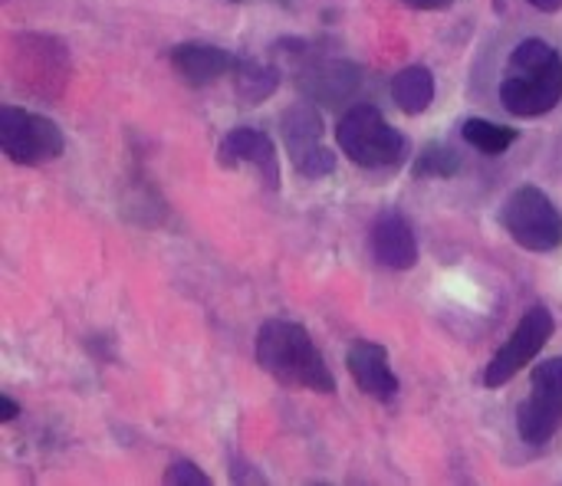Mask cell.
<instances>
[{"mask_svg": "<svg viewBox=\"0 0 562 486\" xmlns=\"http://www.w3.org/2000/svg\"><path fill=\"white\" fill-rule=\"evenodd\" d=\"M257 365L283 388L313 392V395H333L336 378L326 365V355L313 342V336L290 319H267L257 329L254 342Z\"/></svg>", "mask_w": 562, "mask_h": 486, "instance_id": "1", "label": "cell"}, {"mask_svg": "<svg viewBox=\"0 0 562 486\" xmlns=\"http://www.w3.org/2000/svg\"><path fill=\"white\" fill-rule=\"evenodd\" d=\"M562 102V56L560 49L540 36L514 46L504 79L501 105L517 118L550 115Z\"/></svg>", "mask_w": 562, "mask_h": 486, "instance_id": "2", "label": "cell"}, {"mask_svg": "<svg viewBox=\"0 0 562 486\" xmlns=\"http://www.w3.org/2000/svg\"><path fill=\"white\" fill-rule=\"evenodd\" d=\"M7 72L20 92L56 102L72 79V56L59 36L16 33L7 46Z\"/></svg>", "mask_w": 562, "mask_h": 486, "instance_id": "3", "label": "cell"}, {"mask_svg": "<svg viewBox=\"0 0 562 486\" xmlns=\"http://www.w3.org/2000/svg\"><path fill=\"white\" fill-rule=\"evenodd\" d=\"M336 142L352 165L369 171L398 168L408 155V138L372 102L346 109V115L336 125Z\"/></svg>", "mask_w": 562, "mask_h": 486, "instance_id": "4", "label": "cell"}, {"mask_svg": "<svg viewBox=\"0 0 562 486\" xmlns=\"http://www.w3.org/2000/svg\"><path fill=\"white\" fill-rule=\"evenodd\" d=\"M501 227L517 247L530 253H553L562 247L560 207L537 184H524L507 194L501 207Z\"/></svg>", "mask_w": 562, "mask_h": 486, "instance_id": "5", "label": "cell"}, {"mask_svg": "<svg viewBox=\"0 0 562 486\" xmlns=\"http://www.w3.org/2000/svg\"><path fill=\"white\" fill-rule=\"evenodd\" d=\"M0 148L7 161L20 168H43L66 151L63 128L23 105H3L0 109Z\"/></svg>", "mask_w": 562, "mask_h": 486, "instance_id": "6", "label": "cell"}, {"mask_svg": "<svg viewBox=\"0 0 562 486\" xmlns=\"http://www.w3.org/2000/svg\"><path fill=\"white\" fill-rule=\"evenodd\" d=\"M562 428V355L530 372V395L517 408V434L524 444L543 448Z\"/></svg>", "mask_w": 562, "mask_h": 486, "instance_id": "7", "label": "cell"}, {"mask_svg": "<svg viewBox=\"0 0 562 486\" xmlns=\"http://www.w3.org/2000/svg\"><path fill=\"white\" fill-rule=\"evenodd\" d=\"M557 332V319L547 306H533L524 313V319L514 326L510 339L497 349V355L491 359L487 372H484V385L487 388H504L510 385L527 365L537 362V355L547 349V342Z\"/></svg>", "mask_w": 562, "mask_h": 486, "instance_id": "8", "label": "cell"}, {"mask_svg": "<svg viewBox=\"0 0 562 486\" xmlns=\"http://www.w3.org/2000/svg\"><path fill=\"white\" fill-rule=\"evenodd\" d=\"M296 89L303 92L306 102H319V105H342L349 102L359 86H362V69L349 59H336V56H316L313 49L296 63L293 72Z\"/></svg>", "mask_w": 562, "mask_h": 486, "instance_id": "9", "label": "cell"}, {"mask_svg": "<svg viewBox=\"0 0 562 486\" xmlns=\"http://www.w3.org/2000/svg\"><path fill=\"white\" fill-rule=\"evenodd\" d=\"M217 161L221 168L227 171H237V168H254L257 178L277 191L280 188V155H277V145L267 132L260 128H250V125H240L234 132H227L217 145Z\"/></svg>", "mask_w": 562, "mask_h": 486, "instance_id": "10", "label": "cell"}, {"mask_svg": "<svg viewBox=\"0 0 562 486\" xmlns=\"http://www.w3.org/2000/svg\"><path fill=\"white\" fill-rule=\"evenodd\" d=\"M369 247H372L375 263L385 267V270L405 273V270H415L418 267V234L408 224V217L398 214V211H392V207L382 211L372 221Z\"/></svg>", "mask_w": 562, "mask_h": 486, "instance_id": "11", "label": "cell"}, {"mask_svg": "<svg viewBox=\"0 0 562 486\" xmlns=\"http://www.w3.org/2000/svg\"><path fill=\"white\" fill-rule=\"evenodd\" d=\"M346 369L356 382V388L382 405L395 402L398 398V378L389 365V349L382 342H369V339H359L352 342L349 355H346Z\"/></svg>", "mask_w": 562, "mask_h": 486, "instance_id": "12", "label": "cell"}, {"mask_svg": "<svg viewBox=\"0 0 562 486\" xmlns=\"http://www.w3.org/2000/svg\"><path fill=\"white\" fill-rule=\"evenodd\" d=\"M237 63L240 56L214 43H178L171 49V69L191 89H204V86L221 82L224 76H234Z\"/></svg>", "mask_w": 562, "mask_h": 486, "instance_id": "13", "label": "cell"}, {"mask_svg": "<svg viewBox=\"0 0 562 486\" xmlns=\"http://www.w3.org/2000/svg\"><path fill=\"white\" fill-rule=\"evenodd\" d=\"M280 135L286 145V158L296 168L300 161H306L310 155H316L323 145V115L313 109V102H296L283 112L280 118Z\"/></svg>", "mask_w": 562, "mask_h": 486, "instance_id": "14", "label": "cell"}, {"mask_svg": "<svg viewBox=\"0 0 562 486\" xmlns=\"http://www.w3.org/2000/svg\"><path fill=\"white\" fill-rule=\"evenodd\" d=\"M392 99L405 115H422L435 102V72L422 63L405 66L392 76Z\"/></svg>", "mask_w": 562, "mask_h": 486, "instance_id": "15", "label": "cell"}, {"mask_svg": "<svg viewBox=\"0 0 562 486\" xmlns=\"http://www.w3.org/2000/svg\"><path fill=\"white\" fill-rule=\"evenodd\" d=\"M231 79H234V92L240 95L244 105H260L280 89V69L257 63V59H240Z\"/></svg>", "mask_w": 562, "mask_h": 486, "instance_id": "16", "label": "cell"}, {"mask_svg": "<svg viewBox=\"0 0 562 486\" xmlns=\"http://www.w3.org/2000/svg\"><path fill=\"white\" fill-rule=\"evenodd\" d=\"M461 171V155L445 142H428L412 161L415 181H448Z\"/></svg>", "mask_w": 562, "mask_h": 486, "instance_id": "17", "label": "cell"}, {"mask_svg": "<svg viewBox=\"0 0 562 486\" xmlns=\"http://www.w3.org/2000/svg\"><path fill=\"white\" fill-rule=\"evenodd\" d=\"M461 135L471 148H477L481 155H504L510 145H517L520 132L510 125H497L491 118H468L461 125Z\"/></svg>", "mask_w": 562, "mask_h": 486, "instance_id": "18", "label": "cell"}, {"mask_svg": "<svg viewBox=\"0 0 562 486\" xmlns=\"http://www.w3.org/2000/svg\"><path fill=\"white\" fill-rule=\"evenodd\" d=\"M165 484L168 486H211V477L194 464V461H171L165 471Z\"/></svg>", "mask_w": 562, "mask_h": 486, "instance_id": "19", "label": "cell"}, {"mask_svg": "<svg viewBox=\"0 0 562 486\" xmlns=\"http://www.w3.org/2000/svg\"><path fill=\"white\" fill-rule=\"evenodd\" d=\"M20 415H23V408H20L10 395H0V421L10 425V421H16Z\"/></svg>", "mask_w": 562, "mask_h": 486, "instance_id": "20", "label": "cell"}, {"mask_svg": "<svg viewBox=\"0 0 562 486\" xmlns=\"http://www.w3.org/2000/svg\"><path fill=\"white\" fill-rule=\"evenodd\" d=\"M398 3H405L412 10H448L454 0H398Z\"/></svg>", "mask_w": 562, "mask_h": 486, "instance_id": "21", "label": "cell"}, {"mask_svg": "<svg viewBox=\"0 0 562 486\" xmlns=\"http://www.w3.org/2000/svg\"><path fill=\"white\" fill-rule=\"evenodd\" d=\"M527 3L540 13H560L562 10V0H527Z\"/></svg>", "mask_w": 562, "mask_h": 486, "instance_id": "22", "label": "cell"}, {"mask_svg": "<svg viewBox=\"0 0 562 486\" xmlns=\"http://www.w3.org/2000/svg\"><path fill=\"white\" fill-rule=\"evenodd\" d=\"M231 3H250V0H231ZM267 3H277V7H283V10L293 7V0H267Z\"/></svg>", "mask_w": 562, "mask_h": 486, "instance_id": "23", "label": "cell"}]
</instances>
